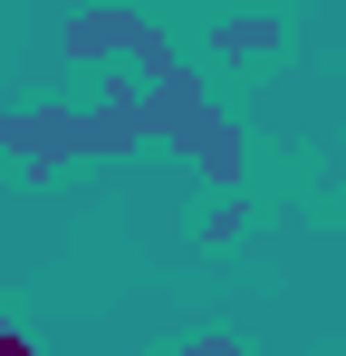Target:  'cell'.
I'll list each match as a JSON object with an SVG mask.
<instances>
[{
    "label": "cell",
    "mask_w": 346,
    "mask_h": 356,
    "mask_svg": "<svg viewBox=\"0 0 346 356\" xmlns=\"http://www.w3.org/2000/svg\"><path fill=\"white\" fill-rule=\"evenodd\" d=\"M154 135V87H106V106H19L0 116V154H19L29 174H58L77 154H125Z\"/></svg>",
    "instance_id": "6da1fadb"
},
{
    "label": "cell",
    "mask_w": 346,
    "mask_h": 356,
    "mask_svg": "<svg viewBox=\"0 0 346 356\" xmlns=\"http://www.w3.org/2000/svg\"><path fill=\"white\" fill-rule=\"evenodd\" d=\"M58 49H67V58H135L145 77L173 58V49H164V29H154V19H135V10H77Z\"/></svg>",
    "instance_id": "7a4b0ae2"
},
{
    "label": "cell",
    "mask_w": 346,
    "mask_h": 356,
    "mask_svg": "<svg viewBox=\"0 0 346 356\" xmlns=\"http://www.w3.org/2000/svg\"><path fill=\"white\" fill-rule=\"evenodd\" d=\"M260 49H279V19H231L222 29V58H260Z\"/></svg>",
    "instance_id": "3957f363"
},
{
    "label": "cell",
    "mask_w": 346,
    "mask_h": 356,
    "mask_svg": "<svg viewBox=\"0 0 346 356\" xmlns=\"http://www.w3.org/2000/svg\"><path fill=\"white\" fill-rule=\"evenodd\" d=\"M0 356H39V347H29V327H10V318H0Z\"/></svg>",
    "instance_id": "277c9868"
}]
</instances>
